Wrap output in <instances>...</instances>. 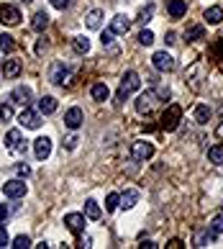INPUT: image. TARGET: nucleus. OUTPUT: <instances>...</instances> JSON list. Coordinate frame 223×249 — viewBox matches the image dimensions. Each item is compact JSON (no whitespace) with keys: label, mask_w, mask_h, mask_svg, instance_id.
I'll return each mask as SVG.
<instances>
[{"label":"nucleus","mask_w":223,"mask_h":249,"mask_svg":"<svg viewBox=\"0 0 223 249\" xmlns=\"http://www.w3.org/2000/svg\"><path fill=\"white\" fill-rule=\"evenodd\" d=\"M138 88H141V77H138V72L128 70L126 75L120 77V85H118V93H116V106L120 108V106H123V100L131 93H136Z\"/></svg>","instance_id":"f257e3e1"},{"label":"nucleus","mask_w":223,"mask_h":249,"mask_svg":"<svg viewBox=\"0 0 223 249\" xmlns=\"http://www.w3.org/2000/svg\"><path fill=\"white\" fill-rule=\"evenodd\" d=\"M18 124H21L23 128H41V124H44V113L39 108H29V106H23V110H21V116H18Z\"/></svg>","instance_id":"f03ea898"},{"label":"nucleus","mask_w":223,"mask_h":249,"mask_svg":"<svg viewBox=\"0 0 223 249\" xmlns=\"http://www.w3.org/2000/svg\"><path fill=\"white\" fill-rule=\"evenodd\" d=\"M180 118H182V108L177 103L167 106L164 116H162V131H174L180 126Z\"/></svg>","instance_id":"7ed1b4c3"},{"label":"nucleus","mask_w":223,"mask_h":249,"mask_svg":"<svg viewBox=\"0 0 223 249\" xmlns=\"http://www.w3.org/2000/svg\"><path fill=\"white\" fill-rule=\"evenodd\" d=\"M152 64H154L156 72H174L177 70V59H174L172 54H167V52H154Z\"/></svg>","instance_id":"20e7f679"},{"label":"nucleus","mask_w":223,"mask_h":249,"mask_svg":"<svg viewBox=\"0 0 223 249\" xmlns=\"http://www.w3.org/2000/svg\"><path fill=\"white\" fill-rule=\"evenodd\" d=\"M5 149L13 152V154H26V139L18 128H11V131L5 134Z\"/></svg>","instance_id":"39448f33"},{"label":"nucleus","mask_w":223,"mask_h":249,"mask_svg":"<svg viewBox=\"0 0 223 249\" xmlns=\"http://www.w3.org/2000/svg\"><path fill=\"white\" fill-rule=\"evenodd\" d=\"M131 157L136 162H149L154 157V144L152 142H144V139H138L131 144Z\"/></svg>","instance_id":"423d86ee"},{"label":"nucleus","mask_w":223,"mask_h":249,"mask_svg":"<svg viewBox=\"0 0 223 249\" xmlns=\"http://www.w3.org/2000/svg\"><path fill=\"white\" fill-rule=\"evenodd\" d=\"M69 77H72V70L64 62H54L49 67V80L54 85H64V82H69Z\"/></svg>","instance_id":"0eeeda50"},{"label":"nucleus","mask_w":223,"mask_h":249,"mask_svg":"<svg viewBox=\"0 0 223 249\" xmlns=\"http://www.w3.org/2000/svg\"><path fill=\"white\" fill-rule=\"evenodd\" d=\"M26 193H29V188H26V182L21 180V178H16V180H8V182H3V196L5 198H23Z\"/></svg>","instance_id":"6e6552de"},{"label":"nucleus","mask_w":223,"mask_h":249,"mask_svg":"<svg viewBox=\"0 0 223 249\" xmlns=\"http://www.w3.org/2000/svg\"><path fill=\"white\" fill-rule=\"evenodd\" d=\"M0 23L3 26H18L21 23V11L11 3H3L0 5Z\"/></svg>","instance_id":"1a4fd4ad"},{"label":"nucleus","mask_w":223,"mask_h":249,"mask_svg":"<svg viewBox=\"0 0 223 249\" xmlns=\"http://www.w3.org/2000/svg\"><path fill=\"white\" fill-rule=\"evenodd\" d=\"M82 124H85V113H82V108L80 106H72L67 113H64V126L72 128V131H77Z\"/></svg>","instance_id":"9d476101"},{"label":"nucleus","mask_w":223,"mask_h":249,"mask_svg":"<svg viewBox=\"0 0 223 249\" xmlns=\"http://www.w3.org/2000/svg\"><path fill=\"white\" fill-rule=\"evenodd\" d=\"M156 100H159V98H156V90H146V93H141V95H138V100H136V110H138V113H152V108H154V103H156Z\"/></svg>","instance_id":"9b49d317"},{"label":"nucleus","mask_w":223,"mask_h":249,"mask_svg":"<svg viewBox=\"0 0 223 249\" xmlns=\"http://www.w3.org/2000/svg\"><path fill=\"white\" fill-rule=\"evenodd\" d=\"M85 224H87L85 213H67V216H64V226H67L72 234H82V231H85Z\"/></svg>","instance_id":"f8f14e48"},{"label":"nucleus","mask_w":223,"mask_h":249,"mask_svg":"<svg viewBox=\"0 0 223 249\" xmlns=\"http://www.w3.org/2000/svg\"><path fill=\"white\" fill-rule=\"evenodd\" d=\"M49 154H51V139L49 136H39V139H34V157L39 162L44 160H49Z\"/></svg>","instance_id":"ddd939ff"},{"label":"nucleus","mask_w":223,"mask_h":249,"mask_svg":"<svg viewBox=\"0 0 223 249\" xmlns=\"http://www.w3.org/2000/svg\"><path fill=\"white\" fill-rule=\"evenodd\" d=\"M110 31H113L116 36H123V34L131 31V21H128V16L118 13V16L110 18Z\"/></svg>","instance_id":"4468645a"},{"label":"nucleus","mask_w":223,"mask_h":249,"mask_svg":"<svg viewBox=\"0 0 223 249\" xmlns=\"http://www.w3.org/2000/svg\"><path fill=\"white\" fill-rule=\"evenodd\" d=\"M31 88L29 85H18V88H13V93H11V100L13 103H21V106H29L31 103Z\"/></svg>","instance_id":"2eb2a0df"},{"label":"nucleus","mask_w":223,"mask_h":249,"mask_svg":"<svg viewBox=\"0 0 223 249\" xmlns=\"http://www.w3.org/2000/svg\"><path fill=\"white\" fill-rule=\"evenodd\" d=\"M216 231L208 226V229H203V231L195 234V247H210V244H216Z\"/></svg>","instance_id":"dca6fc26"},{"label":"nucleus","mask_w":223,"mask_h":249,"mask_svg":"<svg viewBox=\"0 0 223 249\" xmlns=\"http://www.w3.org/2000/svg\"><path fill=\"white\" fill-rule=\"evenodd\" d=\"M167 13H170V18L177 21V18H182L188 13V3H185V0H170V3H167Z\"/></svg>","instance_id":"f3484780"},{"label":"nucleus","mask_w":223,"mask_h":249,"mask_svg":"<svg viewBox=\"0 0 223 249\" xmlns=\"http://www.w3.org/2000/svg\"><path fill=\"white\" fill-rule=\"evenodd\" d=\"M85 26L92 29V31H98L100 26H103V11H100V8H92V11L85 16Z\"/></svg>","instance_id":"a211bd4d"},{"label":"nucleus","mask_w":223,"mask_h":249,"mask_svg":"<svg viewBox=\"0 0 223 249\" xmlns=\"http://www.w3.org/2000/svg\"><path fill=\"white\" fill-rule=\"evenodd\" d=\"M90 95H92V100H98V103H105L110 98V90H108L105 82H95V85L90 88Z\"/></svg>","instance_id":"6ab92c4d"},{"label":"nucleus","mask_w":223,"mask_h":249,"mask_svg":"<svg viewBox=\"0 0 223 249\" xmlns=\"http://www.w3.org/2000/svg\"><path fill=\"white\" fill-rule=\"evenodd\" d=\"M18 75H21V62H18V59H5L3 62V77L13 80Z\"/></svg>","instance_id":"aec40b11"},{"label":"nucleus","mask_w":223,"mask_h":249,"mask_svg":"<svg viewBox=\"0 0 223 249\" xmlns=\"http://www.w3.org/2000/svg\"><path fill=\"white\" fill-rule=\"evenodd\" d=\"M203 18H206V23H210V26H218V23L223 21V8H221V5H210Z\"/></svg>","instance_id":"412c9836"},{"label":"nucleus","mask_w":223,"mask_h":249,"mask_svg":"<svg viewBox=\"0 0 223 249\" xmlns=\"http://www.w3.org/2000/svg\"><path fill=\"white\" fill-rule=\"evenodd\" d=\"M192 118H195V124H200V126H206L208 121H210V108L208 106H195V110H192Z\"/></svg>","instance_id":"4be33fe9"},{"label":"nucleus","mask_w":223,"mask_h":249,"mask_svg":"<svg viewBox=\"0 0 223 249\" xmlns=\"http://www.w3.org/2000/svg\"><path fill=\"white\" fill-rule=\"evenodd\" d=\"M85 216H87L90 221H98L100 216H103V211H100V206H98L95 198H87V200H85Z\"/></svg>","instance_id":"5701e85b"},{"label":"nucleus","mask_w":223,"mask_h":249,"mask_svg":"<svg viewBox=\"0 0 223 249\" xmlns=\"http://www.w3.org/2000/svg\"><path fill=\"white\" fill-rule=\"evenodd\" d=\"M46 26H49V13H44V11H39V13H34V18H31V29L34 31H44Z\"/></svg>","instance_id":"b1692460"},{"label":"nucleus","mask_w":223,"mask_h":249,"mask_svg":"<svg viewBox=\"0 0 223 249\" xmlns=\"http://www.w3.org/2000/svg\"><path fill=\"white\" fill-rule=\"evenodd\" d=\"M136 203H138V190H126L123 196H120V208L123 211H131Z\"/></svg>","instance_id":"393cba45"},{"label":"nucleus","mask_w":223,"mask_h":249,"mask_svg":"<svg viewBox=\"0 0 223 249\" xmlns=\"http://www.w3.org/2000/svg\"><path fill=\"white\" fill-rule=\"evenodd\" d=\"M57 98H51V95H44L41 100H39V110L44 116H49V113H54V110H57Z\"/></svg>","instance_id":"a878e982"},{"label":"nucleus","mask_w":223,"mask_h":249,"mask_svg":"<svg viewBox=\"0 0 223 249\" xmlns=\"http://www.w3.org/2000/svg\"><path fill=\"white\" fill-rule=\"evenodd\" d=\"M154 11H156V5H154V3H146V5H141V8H138V16H136V21H138V23H146V21H152V18H154Z\"/></svg>","instance_id":"bb28decb"},{"label":"nucleus","mask_w":223,"mask_h":249,"mask_svg":"<svg viewBox=\"0 0 223 249\" xmlns=\"http://www.w3.org/2000/svg\"><path fill=\"white\" fill-rule=\"evenodd\" d=\"M72 49L77 54H87L90 52V39H87V36H74V39H72Z\"/></svg>","instance_id":"cd10ccee"},{"label":"nucleus","mask_w":223,"mask_h":249,"mask_svg":"<svg viewBox=\"0 0 223 249\" xmlns=\"http://www.w3.org/2000/svg\"><path fill=\"white\" fill-rule=\"evenodd\" d=\"M185 39H188V41H200V39H206V29H203V26H190V29L185 31Z\"/></svg>","instance_id":"c85d7f7f"},{"label":"nucleus","mask_w":223,"mask_h":249,"mask_svg":"<svg viewBox=\"0 0 223 249\" xmlns=\"http://www.w3.org/2000/svg\"><path fill=\"white\" fill-rule=\"evenodd\" d=\"M0 52H3V54L16 52V41H13L11 34H0Z\"/></svg>","instance_id":"c756f323"},{"label":"nucleus","mask_w":223,"mask_h":249,"mask_svg":"<svg viewBox=\"0 0 223 249\" xmlns=\"http://www.w3.org/2000/svg\"><path fill=\"white\" fill-rule=\"evenodd\" d=\"M208 160H210L213 164H223V144L210 146V149H208Z\"/></svg>","instance_id":"7c9ffc66"},{"label":"nucleus","mask_w":223,"mask_h":249,"mask_svg":"<svg viewBox=\"0 0 223 249\" xmlns=\"http://www.w3.org/2000/svg\"><path fill=\"white\" fill-rule=\"evenodd\" d=\"M118 206H120V196H118V193H108V198H105V211H108V213H113Z\"/></svg>","instance_id":"2f4dec72"},{"label":"nucleus","mask_w":223,"mask_h":249,"mask_svg":"<svg viewBox=\"0 0 223 249\" xmlns=\"http://www.w3.org/2000/svg\"><path fill=\"white\" fill-rule=\"evenodd\" d=\"M8 247H16V249H29V247H31V239L26 236V234H21V236H16V239H13V244H8Z\"/></svg>","instance_id":"473e14b6"},{"label":"nucleus","mask_w":223,"mask_h":249,"mask_svg":"<svg viewBox=\"0 0 223 249\" xmlns=\"http://www.w3.org/2000/svg\"><path fill=\"white\" fill-rule=\"evenodd\" d=\"M138 44H144V47H152V44H154V34L149 31V29L138 31Z\"/></svg>","instance_id":"72a5a7b5"},{"label":"nucleus","mask_w":223,"mask_h":249,"mask_svg":"<svg viewBox=\"0 0 223 249\" xmlns=\"http://www.w3.org/2000/svg\"><path fill=\"white\" fill-rule=\"evenodd\" d=\"M11 118H13V106L0 103V121H11Z\"/></svg>","instance_id":"f704fd0d"},{"label":"nucleus","mask_w":223,"mask_h":249,"mask_svg":"<svg viewBox=\"0 0 223 249\" xmlns=\"http://www.w3.org/2000/svg\"><path fill=\"white\" fill-rule=\"evenodd\" d=\"M210 229H213L216 234H223V213H218L216 218L210 221Z\"/></svg>","instance_id":"c9c22d12"},{"label":"nucleus","mask_w":223,"mask_h":249,"mask_svg":"<svg viewBox=\"0 0 223 249\" xmlns=\"http://www.w3.org/2000/svg\"><path fill=\"white\" fill-rule=\"evenodd\" d=\"M77 142H80V139H77V134H72V136H67V139H64L62 144H64V149H69V152H72V149H77Z\"/></svg>","instance_id":"e433bc0d"},{"label":"nucleus","mask_w":223,"mask_h":249,"mask_svg":"<svg viewBox=\"0 0 223 249\" xmlns=\"http://www.w3.org/2000/svg\"><path fill=\"white\" fill-rule=\"evenodd\" d=\"M16 172L21 175V178H29V175H31V167H29L26 162H18V164H16Z\"/></svg>","instance_id":"4c0bfd02"},{"label":"nucleus","mask_w":223,"mask_h":249,"mask_svg":"<svg viewBox=\"0 0 223 249\" xmlns=\"http://www.w3.org/2000/svg\"><path fill=\"white\" fill-rule=\"evenodd\" d=\"M113 36H116V34L110 31V29H108V31H103V36H100V41H103V47H105V44H113Z\"/></svg>","instance_id":"58836bf2"},{"label":"nucleus","mask_w":223,"mask_h":249,"mask_svg":"<svg viewBox=\"0 0 223 249\" xmlns=\"http://www.w3.org/2000/svg\"><path fill=\"white\" fill-rule=\"evenodd\" d=\"M8 242H11V236H8L5 226H0V247H8Z\"/></svg>","instance_id":"ea45409f"},{"label":"nucleus","mask_w":223,"mask_h":249,"mask_svg":"<svg viewBox=\"0 0 223 249\" xmlns=\"http://www.w3.org/2000/svg\"><path fill=\"white\" fill-rule=\"evenodd\" d=\"M49 3H51L54 8H57V11H64V8L69 5V0H49Z\"/></svg>","instance_id":"a19ab883"},{"label":"nucleus","mask_w":223,"mask_h":249,"mask_svg":"<svg viewBox=\"0 0 223 249\" xmlns=\"http://www.w3.org/2000/svg\"><path fill=\"white\" fill-rule=\"evenodd\" d=\"M167 247H170V249H182L185 244H182V239H172V242L167 244Z\"/></svg>","instance_id":"79ce46f5"},{"label":"nucleus","mask_w":223,"mask_h":249,"mask_svg":"<svg viewBox=\"0 0 223 249\" xmlns=\"http://www.w3.org/2000/svg\"><path fill=\"white\" fill-rule=\"evenodd\" d=\"M164 41H167V44H174V41H177V34H174V31H167Z\"/></svg>","instance_id":"37998d69"},{"label":"nucleus","mask_w":223,"mask_h":249,"mask_svg":"<svg viewBox=\"0 0 223 249\" xmlns=\"http://www.w3.org/2000/svg\"><path fill=\"white\" fill-rule=\"evenodd\" d=\"M44 52H46V41L41 39L39 44H36V54H44Z\"/></svg>","instance_id":"c03bdc74"},{"label":"nucleus","mask_w":223,"mask_h":249,"mask_svg":"<svg viewBox=\"0 0 223 249\" xmlns=\"http://www.w3.org/2000/svg\"><path fill=\"white\" fill-rule=\"evenodd\" d=\"M80 247H92V239L90 236H82L80 239Z\"/></svg>","instance_id":"a18cd8bd"},{"label":"nucleus","mask_w":223,"mask_h":249,"mask_svg":"<svg viewBox=\"0 0 223 249\" xmlns=\"http://www.w3.org/2000/svg\"><path fill=\"white\" fill-rule=\"evenodd\" d=\"M8 218V206H0V221Z\"/></svg>","instance_id":"49530a36"},{"label":"nucleus","mask_w":223,"mask_h":249,"mask_svg":"<svg viewBox=\"0 0 223 249\" xmlns=\"http://www.w3.org/2000/svg\"><path fill=\"white\" fill-rule=\"evenodd\" d=\"M138 247H141V249H156V244H154V242H141Z\"/></svg>","instance_id":"de8ad7c7"},{"label":"nucleus","mask_w":223,"mask_h":249,"mask_svg":"<svg viewBox=\"0 0 223 249\" xmlns=\"http://www.w3.org/2000/svg\"><path fill=\"white\" fill-rule=\"evenodd\" d=\"M216 134H218V136H221V139H223V124L218 126V131H216Z\"/></svg>","instance_id":"09e8293b"},{"label":"nucleus","mask_w":223,"mask_h":249,"mask_svg":"<svg viewBox=\"0 0 223 249\" xmlns=\"http://www.w3.org/2000/svg\"><path fill=\"white\" fill-rule=\"evenodd\" d=\"M26 3H34V0H26Z\"/></svg>","instance_id":"8fccbe9b"}]
</instances>
